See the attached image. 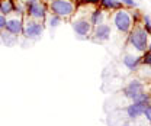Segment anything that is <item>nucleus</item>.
<instances>
[{
  "label": "nucleus",
  "instance_id": "1",
  "mask_svg": "<svg viewBox=\"0 0 151 126\" xmlns=\"http://www.w3.org/2000/svg\"><path fill=\"white\" fill-rule=\"evenodd\" d=\"M76 10V4L71 0H51L50 1V12L57 15L61 19H67L73 16Z\"/></svg>",
  "mask_w": 151,
  "mask_h": 126
},
{
  "label": "nucleus",
  "instance_id": "2",
  "mask_svg": "<svg viewBox=\"0 0 151 126\" xmlns=\"http://www.w3.org/2000/svg\"><path fill=\"white\" fill-rule=\"evenodd\" d=\"M25 15H26V18L42 22L47 18V7L41 0H26L25 1Z\"/></svg>",
  "mask_w": 151,
  "mask_h": 126
},
{
  "label": "nucleus",
  "instance_id": "3",
  "mask_svg": "<svg viewBox=\"0 0 151 126\" xmlns=\"http://www.w3.org/2000/svg\"><path fill=\"white\" fill-rule=\"evenodd\" d=\"M44 32V23H41L39 20H34L31 18H26L23 20V29H22V35L28 39H38Z\"/></svg>",
  "mask_w": 151,
  "mask_h": 126
},
{
  "label": "nucleus",
  "instance_id": "4",
  "mask_svg": "<svg viewBox=\"0 0 151 126\" xmlns=\"http://www.w3.org/2000/svg\"><path fill=\"white\" fill-rule=\"evenodd\" d=\"M148 41V32L142 28H135L129 34V42L131 45L138 51H145Z\"/></svg>",
  "mask_w": 151,
  "mask_h": 126
},
{
  "label": "nucleus",
  "instance_id": "5",
  "mask_svg": "<svg viewBox=\"0 0 151 126\" xmlns=\"http://www.w3.org/2000/svg\"><path fill=\"white\" fill-rule=\"evenodd\" d=\"M22 29H23V18L22 15L18 13H12L6 18V26H4V31L12 34V35H20L22 34Z\"/></svg>",
  "mask_w": 151,
  "mask_h": 126
},
{
  "label": "nucleus",
  "instance_id": "6",
  "mask_svg": "<svg viewBox=\"0 0 151 126\" xmlns=\"http://www.w3.org/2000/svg\"><path fill=\"white\" fill-rule=\"evenodd\" d=\"M113 23H115V26H116L119 31H122V32H128V31L131 29V25H132L131 15H129L127 10L121 9V10L115 15Z\"/></svg>",
  "mask_w": 151,
  "mask_h": 126
},
{
  "label": "nucleus",
  "instance_id": "7",
  "mask_svg": "<svg viewBox=\"0 0 151 126\" xmlns=\"http://www.w3.org/2000/svg\"><path fill=\"white\" fill-rule=\"evenodd\" d=\"M73 29L78 36H87L92 31V23L87 19H77L73 23Z\"/></svg>",
  "mask_w": 151,
  "mask_h": 126
},
{
  "label": "nucleus",
  "instance_id": "8",
  "mask_svg": "<svg viewBox=\"0 0 151 126\" xmlns=\"http://www.w3.org/2000/svg\"><path fill=\"white\" fill-rule=\"evenodd\" d=\"M148 105H150V102H134L132 105H129V106L127 107V115H128V117L135 119V117L141 116Z\"/></svg>",
  "mask_w": 151,
  "mask_h": 126
},
{
  "label": "nucleus",
  "instance_id": "9",
  "mask_svg": "<svg viewBox=\"0 0 151 126\" xmlns=\"http://www.w3.org/2000/svg\"><path fill=\"white\" fill-rule=\"evenodd\" d=\"M142 89H144L142 83L134 80V81H131V83L127 86V89H125V96L129 97V99H134L135 96H138L139 93H142Z\"/></svg>",
  "mask_w": 151,
  "mask_h": 126
},
{
  "label": "nucleus",
  "instance_id": "10",
  "mask_svg": "<svg viewBox=\"0 0 151 126\" xmlns=\"http://www.w3.org/2000/svg\"><path fill=\"white\" fill-rule=\"evenodd\" d=\"M111 35V28L108 26V25H103V23H100V25H96V28H94V38L96 39H99V41H106L108 38Z\"/></svg>",
  "mask_w": 151,
  "mask_h": 126
},
{
  "label": "nucleus",
  "instance_id": "11",
  "mask_svg": "<svg viewBox=\"0 0 151 126\" xmlns=\"http://www.w3.org/2000/svg\"><path fill=\"white\" fill-rule=\"evenodd\" d=\"M15 6H16L15 0H0V13L7 18L15 12Z\"/></svg>",
  "mask_w": 151,
  "mask_h": 126
},
{
  "label": "nucleus",
  "instance_id": "12",
  "mask_svg": "<svg viewBox=\"0 0 151 126\" xmlns=\"http://www.w3.org/2000/svg\"><path fill=\"white\" fill-rule=\"evenodd\" d=\"M0 38H1V41L6 44V47H12V45H15V44L18 42V36L12 35V34H9V32H6V31H0Z\"/></svg>",
  "mask_w": 151,
  "mask_h": 126
},
{
  "label": "nucleus",
  "instance_id": "13",
  "mask_svg": "<svg viewBox=\"0 0 151 126\" xmlns=\"http://www.w3.org/2000/svg\"><path fill=\"white\" fill-rule=\"evenodd\" d=\"M141 61V57H132V55H127L125 58H124V64L129 68V70H134L137 65H138V62Z\"/></svg>",
  "mask_w": 151,
  "mask_h": 126
},
{
  "label": "nucleus",
  "instance_id": "14",
  "mask_svg": "<svg viewBox=\"0 0 151 126\" xmlns=\"http://www.w3.org/2000/svg\"><path fill=\"white\" fill-rule=\"evenodd\" d=\"M100 4L106 9H121L122 7V1H118V0H100Z\"/></svg>",
  "mask_w": 151,
  "mask_h": 126
},
{
  "label": "nucleus",
  "instance_id": "15",
  "mask_svg": "<svg viewBox=\"0 0 151 126\" xmlns=\"http://www.w3.org/2000/svg\"><path fill=\"white\" fill-rule=\"evenodd\" d=\"M102 19H103V13H102V10H93V13H92V16H90V23L92 25H100L102 23Z\"/></svg>",
  "mask_w": 151,
  "mask_h": 126
},
{
  "label": "nucleus",
  "instance_id": "16",
  "mask_svg": "<svg viewBox=\"0 0 151 126\" xmlns=\"http://www.w3.org/2000/svg\"><path fill=\"white\" fill-rule=\"evenodd\" d=\"M48 23H50V26H51V28H57V26L61 23V18L51 13V16H50V19H48Z\"/></svg>",
  "mask_w": 151,
  "mask_h": 126
},
{
  "label": "nucleus",
  "instance_id": "17",
  "mask_svg": "<svg viewBox=\"0 0 151 126\" xmlns=\"http://www.w3.org/2000/svg\"><path fill=\"white\" fill-rule=\"evenodd\" d=\"M132 100H134V102H150V96H148L147 93H139V94L135 96Z\"/></svg>",
  "mask_w": 151,
  "mask_h": 126
},
{
  "label": "nucleus",
  "instance_id": "18",
  "mask_svg": "<svg viewBox=\"0 0 151 126\" xmlns=\"http://www.w3.org/2000/svg\"><path fill=\"white\" fill-rule=\"evenodd\" d=\"M142 62H144V64H148V65H151V51H148L147 54L142 57Z\"/></svg>",
  "mask_w": 151,
  "mask_h": 126
},
{
  "label": "nucleus",
  "instance_id": "19",
  "mask_svg": "<svg viewBox=\"0 0 151 126\" xmlns=\"http://www.w3.org/2000/svg\"><path fill=\"white\" fill-rule=\"evenodd\" d=\"M144 22H145V31H147V32H151V19H150V16H145V18H144Z\"/></svg>",
  "mask_w": 151,
  "mask_h": 126
},
{
  "label": "nucleus",
  "instance_id": "20",
  "mask_svg": "<svg viewBox=\"0 0 151 126\" xmlns=\"http://www.w3.org/2000/svg\"><path fill=\"white\" fill-rule=\"evenodd\" d=\"M4 26H6V16L0 13V31H3Z\"/></svg>",
  "mask_w": 151,
  "mask_h": 126
},
{
  "label": "nucleus",
  "instance_id": "21",
  "mask_svg": "<svg viewBox=\"0 0 151 126\" xmlns=\"http://www.w3.org/2000/svg\"><path fill=\"white\" fill-rule=\"evenodd\" d=\"M144 115H145V117H147V119L151 122V105H148V106L145 107V110H144Z\"/></svg>",
  "mask_w": 151,
  "mask_h": 126
},
{
  "label": "nucleus",
  "instance_id": "22",
  "mask_svg": "<svg viewBox=\"0 0 151 126\" xmlns=\"http://www.w3.org/2000/svg\"><path fill=\"white\" fill-rule=\"evenodd\" d=\"M122 3H125V4H128V6H131V7H135L137 6V3L134 1V0H121Z\"/></svg>",
  "mask_w": 151,
  "mask_h": 126
},
{
  "label": "nucleus",
  "instance_id": "23",
  "mask_svg": "<svg viewBox=\"0 0 151 126\" xmlns=\"http://www.w3.org/2000/svg\"><path fill=\"white\" fill-rule=\"evenodd\" d=\"M150 51H151V45H150Z\"/></svg>",
  "mask_w": 151,
  "mask_h": 126
},
{
  "label": "nucleus",
  "instance_id": "24",
  "mask_svg": "<svg viewBox=\"0 0 151 126\" xmlns=\"http://www.w3.org/2000/svg\"><path fill=\"white\" fill-rule=\"evenodd\" d=\"M124 126H129V125H124Z\"/></svg>",
  "mask_w": 151,
  "mask_h": 126
},
{
  "label": "nucleus",
  "instance_id": "25",
  "mask_svg": "<svg viewBox=\"0 0 151 126\" xmlns=\"http://www.w3.org/2000/svg\"><path fill=\"white\" fill-rule=\"evenodd\" d=\"M15 1H16V0H15Z\"/></svg>",
  "mask_w": 151,
  "mask_h": 126
}]
</instances>
